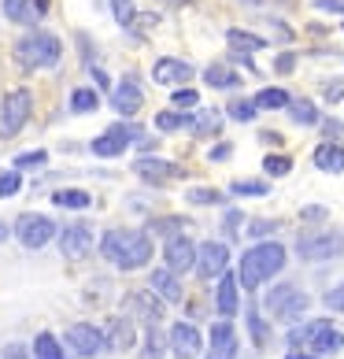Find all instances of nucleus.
I'll return each mask as SVG.
<instances>
[{"label": "nucleus", "instance_id": "obj_54", "mask_svg": "<svg viewBox=\"0 0 344 359\" xmlns=\"http://www.w3.org/2000/svg\"><path fill=\"white\" fill-rule=\"evenodd\" d=\"M4 237H8V226H4V222H0V241H4Z\"/></svg>", "mask_w": 344, "mask_h": 359}, {"label": "nucleus", "instance_id": "obj_7", "mask_svg": "<svg viewBox=\"0 0 344 359\" xmlns=\"http://www.w3.org/2000/svg\"><path fill=\"white\" fill-rule=\"evenodd\" d=\"M141 141V149H152V141H144V134H137L134 126H111V130H104V134L92 141V156H100V159H111V156H123L126 152V144L130 141Z\"/></svg>", "mask_w": 344, "mask_h": 359}, {"label": "nucleus", "instance_id": "obj_47", "mask_svg": "<svg viewBox=\"0 0 344 359\" xmlns=\"http://www.w3.org/2000/svg\"><path fill=\"white\" fill-rule=\"evenodd\" d=\"M303 219H308V222H319V219H326V208H319V204L303 208Z\"/></svg>", "mask_w": 344, "mask_h": 359}, {"label": "nucleus", "instance_id": "obj_12", "mask_svg": "<svg viewBox=\"0 0 344 359\" xmlns=\"http://www.w3.org/2000/svg\"><path fill=\"white\" fill-rule=\"evenodd\" d=\"M167 344L174 348L178 359H196V352H200V330L193 323H174V330L167 334Z\"/></svg>", "mask_w": 344, "mask_h": 359}, {"label": "nucleus", "instance_id": "obj_44", "mask_svg": "<svg viewBox=\"0 0 344 359\" xmlns=\"http://www.w3.org/2000/svg\"><path fill=\"white\" fill-rule=\"evenodd\" d=\"M293 67H296V56H293V52L277 56V63H274V71H282V74H293Z\"/></svg>", "mask_w": 344, "mask_h": 359}, {"label": "nucleus", "instance_id": "obj_23", "mask_svg": "<svg viewBox=\"0 0 344 359\" xmlns=\"http://www.w3.org/2000/svg\"><path fill=\"white\" fill-rule=\"evenodd\" d=\"M226 41H230V48H233V56H245V60L252 56V52L267 48V37H256V34H248V30H230Z\"/></svg>", "mask_w": 344, "mask_h": 359}, {"label": "nucleus", "instance_id": "obj_36", "mask_svg": "<svg viewBox=\"0 0 344 359\" xmlns=\"http://www.w3.org/2000/svg\"><path fill=\"white\" fill-rule=\"evenodd\" d=\"M19 185H22L19 170H0V196H15Z\"/></svg>", "mask_w": 344, "mask_h": 359}, {"label": "nucleus", "instance_id": "obj_20", "mask_svg": "<svg viewBox=\"0 0 344 359\" xmlns=\"http://www.w3.org/2000/svg\"><path fill=\"white\" fill-rule=\"evenodd\" d=\"M315 167L329 170V175H340L344 170V149L337 141H322L319 149H315Z\"/></svg>", "mask_w": 344, "mask_h": 359}, {"label": "nucleus", "instance_id": "obj_4", "mask_svg": "<svg viewBox=\"0 0 344 359\" xmlns=\"http://www.w3.org/2000/svg\"><path fill=\"white\" fill-rule=\"evenodd\" d=\"M289 344H293V348L308 344V352H311V355H333V352H340L344 337H340V330H337L333 323L319 318V323H308V326L293 330V334H289Z\"/></svg>", "mask_w": 344, "mask_h": 359}, {"label": "nucleus", "instance_id": "obj_27", "mask_svg": "<svg viewBox=\"0 0 344 359\" xmlns=\"http://www.w3.org/2000/svg\"><path fill=\"white\" fill-rule=\"evenodd\" d=\"M34 359H63V348L52 334H37L34 341Z\"/></svg>", "mask_w": 344, "mask_h": 359}, {"label": "nucleus", "instance_id": "obj_22", "mask_svg": "<svg viewBox=\"0 0 344 359\" xmlns=\"http://www.w3.org/2000/svg\"><path fill=\"white\" fill-rule=\"evenodd\" d=\"M108 348L115 352H126V348H134V323L130 318H111V326H108Z\"/></svg>", "mask_w": 344, "mask_h": 359}, {"label": "nucleus", "instance_id": "obj_28", "mask_svg": "<svg viewBox=\"0 0 344 359\" xmlns=\"http://www.w3.org/2000/svg\"><path fill=\"white\" fill-rule=\"evenodd\" d=\"M4 15L11 22H30L37 11H34V0H4Z\"/></svg>", "mask_w": 344, "mask_h": 359}, {"label": "nucleus", "instance_id": "obj_16", "mask_svg": "<svg viewBox=\"0 0 344 359\" xmlns=\"http://www.w3.org/2000/svg\"><path fill=\"white\" fill-rule=\"evenodd\" d=\"M60 248H63V256H67V259H82L85 252L92 248V233H89V226H82V222L67 226V230L60 233Z\"/></svg>", "mask_w": 344, "mask_h": 359}, {"label": "nucleus", "instance_id": "obj_48", "mask_svg": "<svg viewBox=\"0 0 344 359\" xmlns=\"http://www.w3.org/2000/svg\"><path fill=\"white\" fill-rule=\"evenodd\" d=\"M340 97H344V86H340V82H333V86H326V100H329V104H337Z\"/></svg>", "mask_w": 344, "mask_h": 359}, {"label": "nucleus", "instance_id": "obj_49", "mask_svg": "<svg viewBox=\"0 0 344 359\" xmlns=\"http://www.w3.org/2000/svg\"><path fill=\"white\" fill-rule=\"evenodd\" d=\"M0 359H26V348H22V344H8Z\"/></svg>", "mask_w": 344, "mask_h": 359}, {"label": "nucleus", "instance_id": "obj_19", "mask_svg": "<svg viewBox=\"0 0 344 359\" xmlns=\"http://www.w3.org/2000/svg\"><path fill=\"white\" fill-rule=\"evenodd\" d=\"M126 304H130V311H134L137 318H144L149 326H160V318H163V304L156 300L152 292H130Z\"/></svg>", "mask_w": 344, "mask_h": 359}, {"label": "nucleus", "instance_id": "obj_33", "mask_svg": "<svg viewBox=\"0 0 344 359\" xmlns=\"http://www.w3.org/2000/svg\"><path fill=\"white\" fill-rule=\"evenodd\" d=\"M97 104L100 100H97V93H92V89H74L71 93V111H85L89 115V111H97Z\"/></svg>", "mask_w": 344, "mask_h": 359}, {"label": "nucleus", "instance_id": "obj_18", "mask_svg": "<svg viewBox=\"0 0 344 359\" xmlns=\"http://www.w3.org/2000/svg\"><path fill=\"white\" fill-rule=\"evenodd\" d=\"M193 74H196V71H193L185 60H160V63L152 67V78H156L160 86H185Z\"/></svg>", "mask_w": 344, "mask_h": 359}, {"label": "nucleus", "instance_id": "obj_25", "mask_svg": "<svg viewBox=\"0 0 344 359\" xmlns=\"http://www.w3.org/2000/svg\"><path fill=\"white\" fill-rule=\"evenodd\" d=\"M204 82L215 86V89H237V86H241V74H237L233 67H222V63H215V67L204 71Z\"/></svg>", "mask_w": 344, "mask_h": 359}, {"label": "nucleus", "instance_id": "obj_30", "mask_svg": "<svg viewBox=\"0 0 344 359\" xmlns=\"http://www.w3.org/2000/svg\"><path fill=\"white\" fill-rule=\"evenodd\" d=\"M163 348H167V334L163 330H156V326H149V341H144V359H163Z\"/></svg>", "mask_w": 344, "mask_h": 359}, {"label": "nucleus", "instance_id": "obj_39", "mask_svg": "<svg viewBox=\"0 0 344 359\" xmlns=\"http://www.w3.org/2000/svg\"><path fill=\"white\" fill-rule=\"evenodd\" d=\"M45 152H22V156H15V170H26V167H41L45 163Z\"/></svg>", "mask_w": 344, "mask_h": 359}, {"label": "nucleus", "instance_id": "obj_45", "mask_svg": "<svg viewBox=\"0 0 344 359\" xmlns=\"http://www.w3.org/2000/svg\"><path fill=\"white\" fill-rule=\"evenodd\" d=\"M326 304H329L333 311H340V315H344V285H337L333 292H329V297H326Z\"/></svg>", "mask_w": 344, "mask_h": 359}, {"label": "nucleus", "instance_id": "obj_14", "mask_svg": "<svg viewBox=\"0 0 344 359\" xmlns=\"http://www.w3.org/2000/svg\"><path fill=\"white\" fill-rule=\"evenodd\" d=\"M111 104H115V111H118V115H134V111H141L144 93H141V86H137V78H134V74L123 78V82L115 86V97H111Z\"/></svg>", "mask_w": 344, "mask_h": 359}, {"label": "nucleus", "instance_id": "obj_46", "mask_svg": "<svg viewBox=\"0 0 344 359\" xmlns=\"http://www.w3.org/2000/svg\"><path fill=\"white\" fill-rule=\"evenodd\" d=\"M315 8H322V11H337V15H344V0H315Z\"/></svg>", "mask_w": 344, "mask_h": 359}, {"label": "nucleus", "instance_id": "obj_34", "mask_svg": "<svg viewBox=\"0 0 344 359\" xmlns=\"http://www.w3.org/2000/svg\"><path fill=\"white\" fill-rule=\"evenodd\" d=\"M263 170L274 175V178H282V175L293 170V159H289V156H267V159H263Z\"/></svg>", "mask_w": 344, "mask_h": 359}, {"label": "nucleus", "instance_id": "obj_26", "mask_svg": "<svg viewBox=\"0 0 344 359\" xmlns=\"http://www.w3.org/2000/svg\"><path fill=\"white\" fill-rule=\"evenodd\" d=\"M289 115H293V123H300V126L319 123V108H315L311 100H289Z\"/></svg>", "mask_w": 344, "mask_h": 359}, {"label": "nucleus", "instance_id": "obj_43", "mask_svg": "<svg viewBox=\"0 0 344 359\" xmlns=\"http://www.w3.org/2000/svg\"><path fill=\"white\" fill-rule=\"evenodd\" d=\"M189 201H193V204H215L219 193H215V189H189Z\"/></svg>", "mask_w": 344, "mask_h": 359}, {"label": "nucleus", "instance_id": "obj_50", "mask_svg": "<svg viewBox=\"0 0 344 359\" xmlns=\"http://www.w3.org/2000/svg\"><path fill=\"white\" fill-rule=\"evenodd\" d=\"M230 152H233V144H215V149H211V159H230Z\"/></svg>", "mask_w": 344, "mask_h": 359}, {"label": "nucleus", "instance_id": "obj_17", "mask_svg": "<svg viewBox=\"0 0 344 359\" xmlns=\"http://www.w3.org/2000/svg\"><path fill=\"white\" fill-rule=\"evenodd\" d=\"M207 359H237V334L230 323H215L211 326V352Z\"/></svg>", "mask_w": 344, "mask_h": 359}, {"label": "nucleus", "instance_id": "obj_9", "mask_svg": "<svg viewBox=\"0 0 344 359\" xmlns=\"http://www.w3.org/2000/svg\"><path fill=\"white\" fill-rule=\"evenodd\" d=\"M300 259H333L344 252V233H315V237H300Z\"/></svg>", "mask_w": 344, "mask_h": 359}, {"label": "nucleus", "instance_id": "obj_1", "mask_svg": "<svg viewBox=\"0 0 344 359\" xmlns=\"http://www.w3.org/2000/svg\"><path fill=\"white\" fill-rule=\"evenodd\" d=\"M100 256L118 271H137L152 259V241L144 230H108L100 237Z\"/></svg>", "mask_w": 344, "mask_h": 359}, {"label": "nucleus", "instance_id": "obj_5", "mask_svg": "<svg viewBox=\"0 0 344 359\" xmlns=\"http://www.w3.org/2000/svg\"><path fill=\"white\" fill-rule=\"evenodd\" d=\"M30 93L26 89H11L4 100H0V137H15L19 130L26 126V118H30Z\"/></svg>", "mask_w": 344, "mask_h": 359}, {"label": "nucleus", "instance_id": "obj_38", "mask_svg": "<svg viewBox=\"0 0 344 359\" xmlns=\"http://www.w3.org/2000/svg\"><path fill=\"white\" fill-rule=\"evenodd\" d=\"M174 108H196V100H200V93L196 89H189V86H181V89H174Z\"/></svg>", "mask_w": 344, "mask_h": 359}, {"label": "nucleus", "instance_id": "obj_42", "mask_svg": "<svg viewBox=\"0 0 344 359\" xmlns=\"http://www.w3.org/2000/svg\"><path fill=\"white\" fill-rule=\"evenodd\" d=\"M248 326H252V337H256V344H267V326L259 323V311H248Z\"/></svg>", "mask_w": 344, "mask_h": 359}, {"label": "nucleus", "instance_id": "obj_10", "mask_svg": "<svg viewBox=\"0 0 344 359\" xmlns=\"http://www.w3.org/2000/svg\"><path fill=\"white\" fill-rule=\"evenodd\" d=\"M163 259H167V271L170 274H185L196 267V245L189 237H170L163 245Z\"/></svg>", "mask_w": 344, "mask_h": 359}, {"label": "nucleus", "instance_id": "obj_3", "mask_svg": "<svg viewBox=\"0 0 344 359\" xmlns=\"http://www.w3.org/2000/svg\"><path fill=\"white\" fill-rule=\"evenodd\" d=\"M63 56V45L56 34H26L15 41V60L26 71L30 67H56Z\"/></svg>", "mask_w": 344, "mask_h": 359}, {"label": "nucleus", "instance_id": "obj_29", "mask_svg": "<svg viewBox=\"0 0 344 359\" xmlns=\"http://www.w3.org/2000/svg\"><path fill=\"white\" fill-rule=\"evenodd\" d=\"M52 204L56 208H89V193L85 189H60V193H52Z\"/></svg>", "mask_w": 344, "mask_h": 359}, {"label": "nucleus", "instance_id": "obj_6", "mask_svg": "<svg viewBox=\"0 0 344 359\" xmlns=\"http://www.w3.org/2000/svg\"><path fill=\"white\" fill-rule=\"evenodd\" d=\"M308 292H300L296 285H277L270 289V297H267V311L274 318H282V323H293V318H300L303 311H308Z\"/></svg>", "mask_w": 344, "mask_h": 359}, {"label": "nucleus", "instance_id": "obj_53", "mask_svg": "<svg viewBox=\"0 0 344 359\" xmlns=\"http://www.w3.org/2000/svg\"><path fill=\"white\" fill-rule=\"evenodd\" d=\"M285 359H319V355H311V352H300V348H289Z\"/></svg>", "mask_w": 344, "mask_h": 359}, {"label": "nucleus", "instance_id": "obj_55", "mask_svg": "<svg viewBox=\"0 0 344 359\" xmlns=\"http://www.w3.org/2000/svg\"><path fill=\"white\" fill-rule=\"evenodd\" d=\"M174 4H189V0H174Z\"/></svg>", "mask_w": 344, "mask_h": 359}, {"label": "nucleus", "instance_id": "obj_52", "mask_svg": "<svg viewBox=\"0 0 344 359\" xmlns=\"http://www.w3.org/2000/svg\"><path fill=\"white\" fill-rule=\"evenodd\" d=\"M322 126H326V134H329V137H337V134H340V123H337V118H326Z\"/></svg>", "mask_w": 344, "mask_h": 359}, {"label": "nucleus", "instance_id": "obj_2", "mask_svg": "<svg viewBox=\"0 0 344 359\" xmlns=\"http://www.w3.org/2000/svg\"><path fill=\"white\" fill-rule=\"evenodd\" d=\"M282 267H285V248L274 245V241H263V245L248 248L241 256V278H237V285L259 289L267 278H274Z\"/></svg>", "mask_w": 344, "mask_h": 359}, {"label": "nucleus", "instance_id": "obj_11", "mask_svg": "<svg viewBox=\"0 0 344 359\" xmlns=\"http://www.w3.org/2000/svg\"><path fill=\"white\" fill-rule=\"evenodd\" d=\"M226 263H230V248L222 241H204L196 248V271H200V278L226 274Z\"/></svg>", "mask_w": 344, "mask_h": 359}, {"label": "nucleus", "instance_id": "obj_37", "mask_svg": "<svg viewBox=\"0 0 344 359\" xmlns=\"http://www.w3.org/2000/svg\"><path fill=\"white\" fill-rule=\"evenodd\" d=\"M193 126H196V134H215V130H219V111L196 115V118H193Z\"/></svg>", "mask_w": 344, "mask_h": 359}, {"label": "nucleus", "instance_id": "obj_24", "mask_svg": "<svg viewBox=\"0 0 344 359\" xmlns=\"http://www.w3.org/2000/svg\"><path fill=\"white\" fill-rule=\"evenodd\" d=\"M215 308H219V315H233L237 308H241V300H237V278L233 274H226L219 282V297H215Z\"/></svg>", "mask_w": 344, "mask_h": 359}, {"label": "nucleus", "instance_id": "obj_13", "mask_svg": "<svg viewBox=\"0 0 344 359\" xmlns=\"http://www.w3.org/2000/svg\"><path fill=\"white\" fill-rule=\"evenodd\" d=\"M67 344L78 352V355H97L104 348V337H100V330L97 326H89V323H78L67 330Z\"/></svg>", "mask_w": 344, "mask_h": 359}, {"label": "nucleus", "instance_id": "obj_51", "mask_svg": "<svg viewBox=\"0 0 344 359\" xmlns=\"http://www.w3.org/2000/svg\"><path fill=\"white\" fill-rule=\"evenodd\" d=\"M277 222H252V237H263V233H270Z\"/></svg>", "mask_w": 344, "mask_h": 359}, {"label": "nucleus", "instance_id": "obj_41", "mask_svg": "<svg viewBox=\"0 0 344 359\" xmlns=\"http://www.w3.org/2000/svg\"><path fill=\"white\" fill-rule=\"evenodd\" d=\"M111 4H115V19L123 26L134 22V4H130V0H111Z\"/></svg>", "mask_w": 344, "mask_h": 359}, {"label": "nucleus", "instance_id": "obj_31", "mask_svg": "<svg viewBox=\"0 0 344 359\" xmlns=\"http://www.w3.org/2000/svg\"><path fill=\"white\" fill-rule=\"evenodd\" d=\"M156 126H160L163 134H174V130H181V126H193V118H185L181 111H160L156 115Z\"/></svg>", "mask_w": 344, "mask_h": 359}, {"label": "nucleus", "instance_id": "obj_8", "mask_svg": "<svg viewBox=\"0 0 344 359\" xmlns=\"http://www.w3.org/2000/svg\"><path fill=\"white\" fill-rule=\"evenodd\" d=\"M15 233L26 248H45L52 237H56V222L48 215H34V211H26V215L15 222Z\"/></svg>", "mask_w": 344, "mask_h": 359}, {"label": "nucleus", "instance_id": "obj_15", "mask_svg": "<svg viewBox=\"0 0 344 359\" xmlns=\"http://www.w3.org/2000/svg\"><path fill=\"white\" fill-rule=\"evenodd\" d=\"M134 170H137V175L149 182V185H163V182H170V178L181 175L174 163H167V159H156V156H141L137 163H134Z\"/></svg>", "mask_w": 344, "mask_h": 359}, {"label": "nucleus", "instance_id": "obj_32", "mask_svg": "<svg viewBox=\"0 0 344 359\" xmlns=\"http://www.w3.org/2000/svg\"><path fill=\"white\" fill-rule=\"evenodd\" d=\"M252 104L256 108H289V93L285 89H263Z\"/></svg>", "mask_w": 344, "mask_h": 359}, {"label": "nucleus", "instance_id": "obj_40", "mask_svg": "<svg viewBox=\"0 0 344 359\" xmlns=\"http://www.w3.org/2000/svg\"><path fill=\"white\" fill-rule=\"evenodd\" d=\"M230 115H233V118H241V123H248V118L256 115V104H248V100H233V104H230Z\"/></svg>", "mask_w": 344, "mask_h": 359}, {"label": "nucleus", "instance_id": "obj_35", "mask_svg": "<svg viewBox=\"0 0 344 359\" xmlns=\"http://www.w3.org/2000/svg\"><path fill=\"white\" fill-rule=\"evenodd\" d=\"M230 189H233L237 196H267L270 185H263V182H233Z\"/></svg>", "mask_w": 344, "mask_h": 359}, {"label": "nucleus", "instance_id": "obj_21", "mask_svg": "<svg viewBox=\"0 0 344 359\" xmlns=\"http://www.w3.org/2000/svg\"><path fill=\"white\" fill-rule=\"evenodd\" d=\"M149 285H152L156 292H160V297H163L167 304H178V300H181V282H178V278L170 274L167 267L152 271V274H149Z\"/></svg>", "mask_w": 344, "mask_h": 359}]
</instances>
